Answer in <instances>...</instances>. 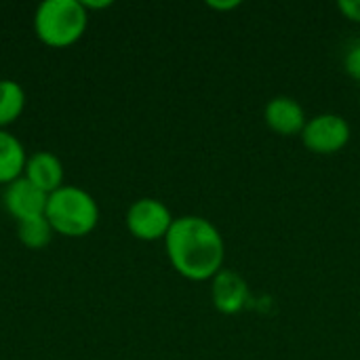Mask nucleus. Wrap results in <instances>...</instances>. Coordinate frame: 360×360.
<instances>
[{"label": "nucleus", "mask_w": 360, "mask_h": 360, "mask_svg": "<svg viewBox=\"0 0 360 360\" xmlns=\"http://www.w3.org/2000/svg\"><path fill=\"white\" fill-rule=\"evenodd\" d=\"M171 266L190 281L213 278L224 264L226 245L213 224L202 217L186 215L173 221L165 236Z\"/></svg>", "instance_id": "obj_1"}, {"label": "nucleus", "mask_w": 360, "mask_h": 360, "mask_svg": "<svg viewBox=\"0 0 360 360\" xmlns=\"http://www.w3.org/2000/svg\"><path fill=\"white\" fill-rule=\"evenodd\" d=\"M44 215L53 232L70 238L86 236L99 224V207L95 198L76 186H63L53 192L49 196Z\"/></svg>", "instance_id": "obj_2"}, {"label": "nucleus", "mask_w": 360, "mask_h": 360, "mask_svg": "<svg viewBox=\"0 0 360 360\" xmlns=\"http://www.w3.org/2000/svg\"><path fill=\"white\" fill-rule=\"evenodd\" d=\"M89 15L80 0H44L34 15L38 38L53 49L72 46L86 32Z\"/></svg>", "instance_id": "obj_3"}, {"label": "nucleus", "mask_w": 360, "mask_h": 360, "mask_svg": "<svg viewBox=\"0 0 360 360\" xmlns=\"http://www.w3.org/2000/svg\"><path fill=\"white\" fill-rule=\"evenodd\" d=\"M171 211L156 198H139L127 211V228L139 240L165 238L173 226Z\"/></svg>", "instance_id": "obj_4"}, {"label": "nucleus", "mask_w": 360, "mask_h": 360, "mask_svg": "<svg viewBox=\"0 0 360 360\" xmlns=\"http://www.w3.org/2000/svg\"><path fill=\"white\" fill-rule=\"evenodd\" d=\"M302 139L314 154H335L350 141V124L340 114H319L306 122Z\"/></svg>", "instance_id": "obj_5"}, {"label": "nucleus", "mask_w": 360, "mask_h": 360, "mask_svg": "<svg viewBox=\"0 0 360 360\" xmlns=\"http://www.w3.org/2000/svg\"><path fill=\"white\" fill-rule=\"evenodd\" d=\"M46 202L49 194H44L25 177L15 179L4 190V207L17 221L42 217L46 213Z\"/></svg>", "instance_id": "obj_6"}, {"label": "nucleus", "mask_w": 360, "mask_h": 360, "mask_svg": "<svg viewBox=\"0 0 360 360\" xmlns=\"http://www.w3.org/2000/svg\"><path fill=\"white\" fill-rule=\"evenodd\" d=\"M211 300H213V306L221 314H236L238 310H243V306L247 302V283H245V278L234 270H224L221 268L213 276Z\"/></svg>", "instance_id": "obj_7"}, {"label": "nucleus", "mask_w": 360, "mask_h": 360, "mask_svg": "<svg viewBox=\"0 0 360 360\" xmlns=\"http://www.w3.org/2000/svg\"><path fill=\"white\" fill-rule=\"evenodd\" d=\"M23 177L51 196L53 192L63 188V165L51 152H36L27 158Z\"/></svg>", "instance_id": "obj_8"}, {"label": "nucleus", "mask_w": 360, "mask_h": 360, "mask_svg": "<svg viewBox=\"0 0 360 360\" xmlns=\"http://www.w3.org/2000/svg\"><path fill=\"white\" fill-rule=\"evenodd\" d=\"M266 122L278 135H295L306 127V114L302 105L291 97H274L266 105Z\"/></svg>", "instance_id": "obj_9"}, {"label": "nucleus", "mask_w": 360, "mask_h": 360, "mask_svg": "<svg viewBox=\"0 0 360 360\" xmlns=\"http://www.w3.org/2000/svg\"><path fill=\"white\" fill-rule=\"evenodd\" d=\"M25 162L27 156L21 141L8 131L0 129V184L8 186L15 179L23 177Z\"/></svg>", "instance_id": "obj_10"}, {"label": "nucleus", "mask_w": 360, "mask_h": 360, "mask_svg": "<svg viewBox=\"0 0 360 360\" xmlns=\"http://www.w3.org/2000/svg\"><path fill=\"white\" fill-rule=\"evenodd\" d=\"M25 108V91L11 78L0 80V129L13 124Z\"/></svg>", "instance_id": "obj_11"}, {"label": "nucleus", "mask_w": 360, "mask_h": 360, "mask_svg": "<svg viewBox=\"0 0 360 360\" xmlns=\"http://www.w3.org/2000/svg\"><path fill=\"white\" fill-rule=\"evenodd\" d=\"M17 234H19V240L27 249H42L51 243L53 228H51L46 215H42V217L17 221Z\"/></svg>", "instance_id": "obj_12"}, {"label": "nucleus", "mask_w": 360, "mask_h": 360, "mask_svg": "<svg viewBox=\"0 0 360 360\" xmlns=\"http://www.w3.org/2000/svg\"><path fill=\"white\" fill-rule=\"evenodd\" d=\"M344 65H346V72L354 78L360 80V42H354L348 53H346V59H344Z\"/></svg>", "instance_id": "obj_13"}, {"label": "nucleus", "mask_w": 360, "mask_h": 360, "mask_svg": "<svg viewBox=\"0 0 360 360\" xmlns=\"http://www.w3.org/2000/svg\"><path fill=\"white\" fill-rule=\"evenodd\" d=\"M338 8L350 19V21H359L360 23V0H340Z\"/></svg>", "instance_id": "obj_14"}, {"label": "nucleus", "mask_w": 360, "mask_h": 360, "mask_svg": "<svg viewBox=\"0 0 360 360\" xmlns=\"http://www.w3.org/2000/svg\"><path fill=\"white\" fill-rule=\"evenodd\" d=\"M211 8H219V11H230V8H236L240 2H236V0H232V2H207Z\"/></svg>", "instance_id": "obj_15"}]
</instances>
